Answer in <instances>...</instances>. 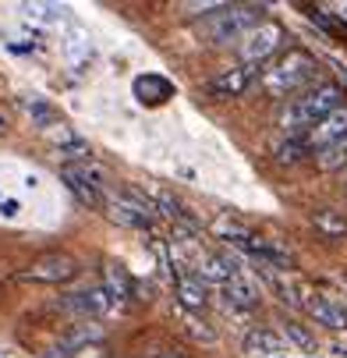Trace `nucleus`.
<instances>
[{"instance_id":"nucleus-4","label":"nucleus","mask_w":347,"mask_h":358,"mask_svg":"<svg viewBox=\"0 0 347 358\" xmlns=\"http://www.w3.org/2000/svg\"><path fill=\"white\" fill-rule=\"evenodd\" d=\"M103 206H107V217L121 227H135V231H145V227H153V217H156V206L149 202L142 192L128 188L124 195H110L103 199Z\"/></svg>"},{"instance_id":"nucleus-14","label":"nucleus","mask_w":347,"mask_h":358,"mask_svg":"<svg viewBox=\"0 0 347 358\" xmlns=\"http://www.w3.org/2000/svg\"><path fill=\"white\" fill-rule=\"evenodd\" d=\"M103 291L110 294V301H128L131 294H135V280H131V273L121 266V263H107V270H103Z\"/></svg>"},{"instance_id":"nucleus-28","label":"nucleus","mask_w":347,"mask_h":358,"mask_svg":"<svg viewBox=\"0 0 347 358\" xmlns=\"http://www.w3.org/2000/svg\"><path fill=\"white\" fill-rule=\"evenodd\" d=\"M340 15H344V18H347V8H344V11H340Z\"/></svg>"},{"instance_id":"nucleus-24","label":"nucleus","mask_w":347,"mask_h":358,"mask_svg":"<svg viewBox=\"0 0 347 358\" xmlns=\"http://www.w3.org/2000/svg\"><path fill=\"white\" fill-rule=\"evenodd\" d=\"M302 152H305L302 142H283L280 145V164H297V160H302Z\"/></svg>"},{"instance_id":"nucleus-21","label":"nucleus","mask_w":347,"mask_h":358,"mask_svg":"<svg viewBox=\"0 0 347 358\" xmlns=\"http://www.w3.org/2000/svg\"><path fill=\"white\" fill-rule=\"evenodd\" d=\"M312 224H316V231H323L326 238H344V234H347V220H340L333 210H319V213L312 217Z\"/></svg>"},{"instance_id":"nucleus-9","label":"nucleus","mask_w":347,"mask_h":358,"mask_svg":"<svg viewBox=\"0 0 347 358\" xmlns=\"http://www.w3.org/2000/svg\"><path fill=\"white\" fill-rule=\"evenodd\" d=\"M302 305L309 309V316L316 323H323L330 330H347V309H344L340 301H333L330 294H309Z\"/></svg>"},{"instance_id":"nucleus-18","label":"nucleus","mask_w":347,"mask_h":358,"mask_svg":"<svg viewBox=\"0 0 347 358\" xmlns=\"http://www.w3.org/2000/svg\"><path fill=\"white\" fill-rule=\"evenodd\" d=\"M241 245H244L248 252H252L259 263H270V266H276V270H290V255H287V252H280L276 245H270V241H263V238H252V234H248Z\"/></svg>"},{"instance_id":"nucleus-26","label":"nucleus","mask_w":347,"mask_h":358,"mask_svg":"<svg viewBox=\"0 0 347 358\" xmlns=\"http://www.w3.org/2000/svg\"><path fill=\"white\" fill-rule=\"evenodd\" d=\"M0 131H8V121H4V114H0Z\"/></svg>"},{"instance_id":"nucleus-19","label":"nucleus","mask_w":347,"mask_h":358,"mask_svg":"<svg viewBox=\"0 0 347 358\" xmlns=\"http://www.w3.org/2000/svg\"><path fill=\"white\" fill-rule=\"evenodd\" d=\"M244 351H252V355H280L283 351V337L273 334V330H252L244 337Z\"/></svg>"},{"instance_id":"nucleus-22","label":"nucleus","mask_w":347,"mask_h":358,"mask_svg":"<svg viewBox=\"0 0 347 358\" xmlns=\"http://www.w3.org/2000/svg\"><path fill=\"white\" fill-rule=\"evenodd\" d=\"M344 164H347V135L319 152V167H323V171H337V167H344Z\"/></svg>"},{"instance_id":"nucleus-12","label":"nucleus","mask_w":347,"mask_h":358,"mask_svg":"<svg viewBox=\"0 0 347 358\" xmlns=\"http://www.w3.org/2000/svg\"><path fill=\"white\" fill-rule=\"evenodd\" d=\"M135 96H138V103H145V107H163L167 99L174 96V85L163 75H138L135 78Z\"/></svg>"},{"instance_id":"nucleus-23","label":"nucleus","mask_w":347,"mask_h":358,"mask_svg":"<svg viewBox=\"0 0 347 358\" xmlns=\"http://www.w3.org/2000/svg\"><path fill=\"white\" fill-rule=\"evenodd\" d=\"M287 337H290L297 348H302V351H316V341H312L302 327H297V323H287Z\"/></svg>"},{"instance_id":"nucleus-13","label":"nucleus","mask_w":347,"mask_h":358,"mask_svg":"<svg viewBox=\"0 0 347 358\" xmlns=\"http://www.w3.org/2000/svg\"><path fill=\"white\" fill-rule=\"evenodd\" d=\"M195 277L198 280H216V284H227L237 277V263L230 259V255H202V259L195 263Z\"/></svg>"},{"instance_id":"nucleus-25","label":"nucleus","mask_w":347,"mask_h":358,"mask_svg":"<svg viewBox=\"0 0 347 358\" xmlns=\"http://www.w3.org/2000/svg\"><path fill=\"white\" fill-rule=\"evenodd\" d=\"M18 210H22V206H18L15 199H4V202H0V213H4V217H18Z\"/></svg>"},{"instance_id":"nucleus-10","label":"nucleus","mask_w":347,"mask_h":358,"mask_svg":"<svg viewBox=\"0 0 347 358\" xmlns=\"http://www.w3.org/2000/svg\"><path fill=\"white\" fill-rule=\"evenodd\" d=\"M110 294L103 291V287H85V291H75V294H68L64 298V309H71V313H82V316H107L110 313Z\"/></svg>"},{"instance_id":"nucleus-6","label":"nucleus","mask_w":347,"mask_h":358,"mask_svg":"<svg viewBox=\"0 0 347 358\" xmlns=\"http://www.w3.org/2000/svg\"><path fill=\"white\" fill-rule=\"evenodd\" d=\"M280 46H283V25H276V22H259L256 29L244 32V39L237 43V54H241V61H244L248 68H256V64H263L270 54H276Z\"/></svg>"},{"instance_id":"nucleus-15","label":"nucleus","mask_w":347,"mask_h":358,"mask_svg":"<svg viewBox=\"0 0 347 358\" xmlns=\"http://www.w3.org/2000/svg\"><path fill=\"white\" fill-rule=\"evenodd\" d=\"M177 301L184 305V309H206V284L198 280L195 273H177Z\"/></svg>"},{"instance_id":"nucleus-16","label":"nucleus","mask_w":347,"mask_h":358,"mask_svg":"<svg viewBox=\"0 0 347 358\" xmlns=\"http://www.w3.org/2000/svg\"><path fill=\"white\" fill-rule=\"evenodd\" d=\"M46 138L54 142L61 152H71V157H78V160H85L89 157V145L75 135V128L71 124H64V121H57L54 128H46Z\"/></svg>"},{"instance_id":"nucleus-3","label":"nucleus","mask_w":347,"mask_h":358,"mask_svg":"<svg viewBox=\"0 0 347 358\" xmlns=\"http://www.w3.org/2000/svg\"><path fill=\"white\" fill-rule=\"evenodd\" d=\"M263 11L259 4H216L206 18H202V32L213 39V43H230V39H241L248 29H256L263 22Z\"/></svg>"},{"instance_id":"nucleus-20","label":"nucleus","mask_w":347,"mask_h":358,"mask_svg":"<svg viewBox=\"0 0 347 358\" xmlns=\"http://www.w3.org/2000/svg\"><path fill=\"white\" fill-rule=\"evenodd\" d=\"M22 110H25L39 128H54V124L61 121V114H57L54 107H50L46 99H29V96H25V99H22Z\"/></svg>"},{"instance_id":"nucleus-5","label":"nucleus","mask_w":347,"mask_h":358,"mask_svg":"<svg viewBox=\"0 0 347 358\" xmlns=\"http://www.w3.org/2000/svg\"><path fill=\"white\" fill-rule=\"evenodd\" d=\"M18 277L32 280V284H68V280L78 277V259L68 252H46L39 259H32Z\"/></svg>"},{"instance_id":"nucleus-17","label":"nucleus","mask_w":347,"mask_h":358,"mask_svg":"<svg viewBox=\"0 0 347 358\" xmlns=\"http://www.w3.org/2000/svg\"><path fill=\"white\" fill-rule=\"evenodd\" d=\"M220 291H223L227 305H234V309H256V305H259V291L248 284V280H241V273L234 280L220 284Z\"/></svg>"},{"instance_id":"nucleus-11","label":"nucleus","mask_w":347,"mask_h":358,"mask_svg":"<svg viewBox=\"0 0 347 358\" xmlns=\"http://www.w3.org/2000/svg\"><path fill=\"white\" fill-rule=\"evenodd\" d=\"M252 82H256V68L237 64V68H230V71L216 75V78L209 82V92H213V96H220V99H230V96H241Z\"/></svg>"},{"instance_id":"nucleus-7","label":"nucleus","mask_w":347,"mask_h":358,"mask_svg":"<svg viewBox=\"0 0 347 358\" xmlns=\"http://www.w3.org/2000/svg\"><path fill=\"white\" fill-rule=\"evenodd\" d=\"M61 181L68 185V192L82 202V206L89 210H99L103 206V181H99V174L89 167V164H64L61 167Z\"/></svg>"},{"instance_id":"nucleus-1","label":"nucleus","mask_w":347,"mask_h":358,"mask_svg":"<svg viewBox=\"0 0 347 358\" xmlns=\"http://www.w3.org/2000/svg\"><path fill=\"white\" fill-rule=\"evenodd\" d=\"M340 85L337 82H312L302 96H294V103L280 114V128L287 135H297V131H309L316 121H323L330 110L340 107Z\"/></svg>"},{"instance_id":"nucleus-2","label":"nucleus","mask_w":347,"mask_h":358,"mask_svg":"<svg viewBox=\"0 0 347 358\" xmlns=\"http://www.w3.org/2000/svg\"><path fill=\"white\" fill-rule=\"evenodd\" d=\"M316 82V57L309 50H297L290 46L287 54L263 75V89L273 96H294V92H305Z\"/></svg>"},{"instance_id":"nucleus-8","label":"nucleus","mask_w":347,"mask_h":358,"mask_svg":"<svg viewBox=\"0 0 347 358\" xmlns=\"http://www.w3.org/2000/svg\"><path fill=\"white\" fill-rule=\"evenodd\" d=\"M347 135V107H337V110H330L323 121H316L309 131H305V149L309 152H323L326 145H333V142H340Z\"/></svg>"},{"instance_id":"nucleus-27","label":"nucleus","mask_w":347,"mask_h":358,"mask_svg":"<svg viewBox=\"0 0 347 358\" xmlns=\"http://www.w3.org/2000/svg\"><path fill=\"white\" fill-rule=\"evenodd\" d=\"M156 358H181V355H174V351H170V355H156Z\"/></svg>"}]
</instances>
